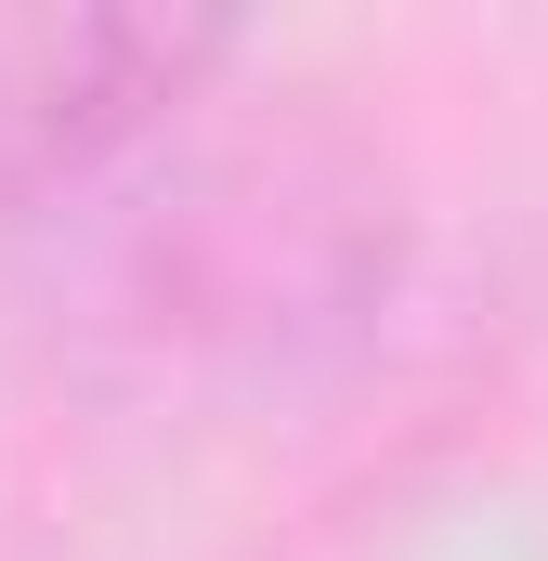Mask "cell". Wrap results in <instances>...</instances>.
<instances>
[{
    "mask_svg": "<svg viewBox=\"0 0 548 561\" xmlns=\"http://www.w3.org/2000/svg\"><path fill=\"white\" fill-rule=\"evenodd\" d=\"M406 262V170L340 92H222L170 157L53 236V300L144 392H300L379 340Z\"/></svg>",
    "mask_w": 548,
    "mask_h": 561,
    "instance_id": "obj_1",
    "label": "cell"
},
{
    "mask_svg": "<svg viewBox=\"0 0 548 561\" xmlns=\"http://www.w3.org/2000/svg\"><path fill=\"white\" fill-rule=\"evenodd\" d=\"M249 66L236 13H26L0 26V222L66 236Z\"/></svg>",
    "mask_w": 548,
    "mask_h": 561,
    "instance_id": "obj_2",
    "label": "cell"
}]
</instances>
